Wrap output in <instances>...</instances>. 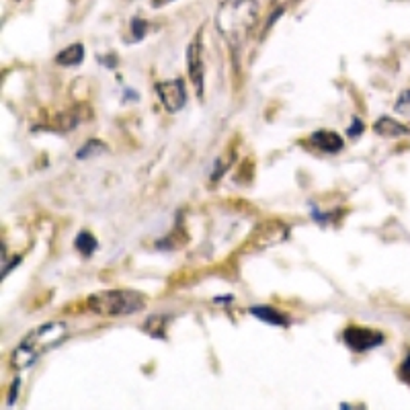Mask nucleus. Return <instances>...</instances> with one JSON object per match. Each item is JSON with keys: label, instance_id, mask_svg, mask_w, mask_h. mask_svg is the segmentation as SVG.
<instances>
[{"label": "nucleus", "instance_id": "f257e3e1", "mask_svg": "<svg viewBox=\"0 0 410 410\" xmlns=\"http://www.w3.org/2000/svg\"><path fill=\"white\" fill-rule=\"evenodd\" d=\"M259 19L255 0H224L216 14L218 29L232 52H238L249 39Z\"/></svg>", "mask_w": 410, "mask_h": 410}, {"label": "nucleus", "instance_id": "f03ea898", "mask_svg": "<svg viewBox=\"0 0 410 410\" xmlns=\"http://www.w3.org/2000/svg\"><path fill=\"white\" fill-rule=\"evenodd\" d=\"M87 306L95 314L107 316V318L130 316L146 308V295L136 289H105V291H97L89 295Z\"/></svg>", "mask_w": 410, "mask_h": 410}, {"label": "nucleus", "instance_id": "7ed1b4c3", "mask_svg": "<svg viewBox=\"0 0 410 410\" xmlns=\"http://www.w3.org/2000/svg\"><path fill=\"white\" fill-rule=\"evenodd\" d=\"M68 337V326L64 322H45L37 328H33L25 339L23 345L29 347L31 351H35L37 355H43L45 351L54 349L56 345H60L62 341H66Z\"/></svg>", "mask_w": 410, "mask_h": 410}, {"label": "nucleus", "instance_id": "20e7f679", "mask_svg": "<svg viewBox=\"0 0 410 410\" xmlns=\"http://www.w3.org/2000/svg\"><path fill=\"white\" fill-rule=\"evenodd\" d=\"M343 339L353 353H367V351L384 345V341H386V337L382 332L367 328V326H357V324L347 326L343 332Z\"/></svg>", "mask_w": 410, "mask_h": 410}, {"label": "nucleus", "instance_id": "39448f33", "mask_svg": "<svg viewBox=\"0 0 410 410\" xmlns=\"http://www.w3.org/2000/svg\"><path fill=\"white\" fill-rule=\"evenodd\" d=\"M187 72L195 87L197 99L203 101V80H205V66H203V45H201V33L195 35V39L187 47Z\"/></svg>", "mask_w": 410, "mask_h": 410}, {"label": "nucleus", "instance_id": "423d86ee", "mask_svg": "<svg viewBox=\"0 0 410 410\" xmlns=\"http://www.w3.org/2000/svg\"><path fill=\"white\" fill-rule=\"evenodd\" d=\"M156 95H158L162 107L168 113H176L187 105V91H185V82L181 78L158 80L156 82Z\"/></svg>", "mask_w": 410, "mask_h": 410}, {"label": "nucleus", "instance_id": "0eeeda50", "mask_svg": "<svg viewBox=\"0 0 410 410\" xmlns=\"http://www.w3.org/2000/svg\"><path fill=\"white\" fill-rule=\"evenodd\" d=\"M310 144H312L316 150L324 152V154H337V152H341L343 146H345L343 137L339 136L337 132H332V130H318V132H314V134L310 136Z\"/></svg>", "mask_w": 410, "mask_h": 410}, {"label": "nucleus", "instance_id": "6e6552de", "mask_svg": "<svg viewBox=\"0 0 410 410\" xmlns=\"http://www.w3.org/2000/svg\"><path fill=\"white\" fill-rule=\"evenodd\" d=\"M374 132L382 137H400V136H409L410 128L402 126V124H398V122H396V119H392V117H380V119L374 124Z\"/></svg>", "mask_w": 410, "mask_h": 410}, {"label": "nucleus", "instance_id": "1a4fd4ad", "mask_svg": "<svg viewBox=\"0 0 410 410\" xmlns=\"http://www.w3.org/2000/svg\"><path fill=\"white\" fill-rule=\"evenodd\" d=\"M249 312H251L253 316H257L259 320L267 322V324H275V326H287V324H289L287 316L281 314L279 310L271 308V306H253Z\"/></svg>", "mask_w": 410, "mask_h": 410}, {"label": "nucleus", "instance_id": "9d476101", "mask_svg": "<svg viewBox=\"0 0 410 410\" xmlns=\"http://www.w3.org/2000/svg\"><path fill=\"white\" fill-rule=\"evenodd\" d=\"M82 60H84V45L82 43H72L56 56V62L60 66H66V68L78 66V64H82Z\"/></svg>", "mask_w": 410, "mask_h": 410}, {"label": "nucleus", "instance_id": "9b49d317", "mask_svg": "<svg viewBox=\"0 0 410 410\" xmlns=\"http://www.w3.org/2000/svg\"><path fill=\"white\" fill-rule=\"evenodd\" d=\"M37 353L35 351H31L29 347H25L23 343L12 351V355H10V365H12V369H29L35 361H37Z\"/></svg>", "mask_w": 410, "mask_h": 410}, {"label": "nucleus", "instance_id": "f8f14e48", "mask_svg": "<svg viewBox=\"0 0 410 410\" xmlns=\"http://www.w3.org/2000/svg\"><path fill=\"white\" fill-rule=\"evenodd\" d=\"M74 247H76V251L82 255V257H91L95 251H97V240H95V236L91 234V232H78V236H76V240H74Z\"/></svg>", "mask_w": 410, "mask_h": 410}, {"label": "nucleus", "instance_id": "ddd939ff", "mask_svg": "<svg viewBox=\"0 0 410 410\" xmlns=\"http://www.w3.org/2000/svg\"><path fill=\"white\" fill-rule=\"evenodd\" d=\"M103 152H107V146H105L101 139H91V141H87V144L76 152V158H78V160H84V158H91V156H99V154H103Z\"/></svg>", "mask_w": 410, "mask_h": 410}, {"label": "nucleus", "instance_id": "4468645a", "mask_svg": "<svg viewBox=\"0 0 410 410\" xmlns=\"http://www.w3.org/2000/svg\"><path fill=\"white\" fill-rule=\"evenodd\" d=\"M168 324V320L164 316H150L144 324V330L150 332L152 337H160L164 339V326Z\"/></svg>", "mask_w": 410, "mask_h": 410}, {"label": "nucleus", "instance_id": "2eb2a0df", "mask_svg": "<svg viewBox=\"0 0 410 410\" xmlns=\"http://www.w3.org/2000/svg\"><path fill=\"white\" fill-rule=\"evenodd\" d=\"M396 111L402 113V115H407V117H410V91H405V93L400 95V99L396 101Z\"/></svg>", "mask_w": 410, "mask_h": 410}, {"label": "nucleus", "instance_id": "dca6fc26", "mask_svg": "<svg viewBox=\"0 0 410 410\" xmlns=\"http://www.w3.org/2000/svg\"><path fill=\"white\" fill-rule=\"evenodd\" d=\"M146 21H139V19H134L132 21V31H134V39H144L146 35Z\"/></svg>", "mask_w": 410, "mask_h": 410}, {"label": "nucleus", "instance_id": "f3484780", "mask_svg": "<svg viewBox=\"0 0 410 410\" xmlns=\"http://www.w3.org/2000/svg\"><path fill=\"white\" fill-rule=\"evenodd\" d=\"M363 130H365V126L361 124V119H359V117H355V119H353V126L347 130V136L355 139V137H359L361 134H363Z\"/></svg>", "mask_w": 410, "mask_h": 410}, {"label": "nucleus", "instance_id": "a211bd4d", "mask_svg": "<svg viewBox=\"0 0 410 410\" xmlns=\"http://www.w3.org/2000/svg\"><path fill=\"white\" fill-rule=\"evenodd\" d=\"M400 378H402V382H407L410 386V351L409 355L405 357V361L400 363Z\"/></svg>", "mask_w": 410, "mask_h": 410}, {"label": "nucleus", "instance_id": "6ab92c4d", "mask_svg": "<svg viewBox=\"0 0 410 410\" xmlns=\"http://www.w3.org/2000/svg\"><path fill=\"white\" fill-rule=\"evenodd\" d=\"M19 384H21L19 380H14V382H12V392H10V396H8V405H12V402H14V394H16V390H19Z\"/></svg>", "mask_w": 410, "mask_h": 410}, {"label": "nucleus", "instance_id": "aec40b11", "mask_svg": "<svg viewBox=\"0 0 410 410\" xmlns=\"http://www.w3.org/2000/svg\"><path fill=\"white\" fill-rule=\"evenodd\" d=\"M172 0H152V6L154 8H160V6H164V4H170Z\"/></svg>", "mask_w": 410, "mask_h": 410}]
</instances>
